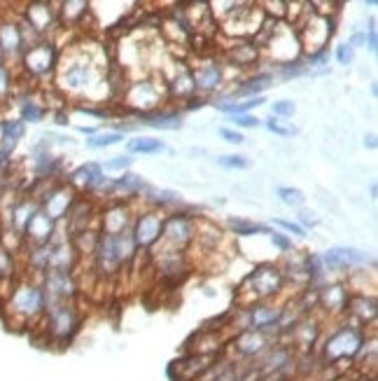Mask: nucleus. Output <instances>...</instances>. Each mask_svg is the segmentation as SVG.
Masks as SVG:
<instances>
[{"instance_id": "nucleus-7", "label": "nucleus", "mask_w": 378, "mask_h": 381, "mask_svg": "<svg viewBox=\"0 0 378 381\" xmlns=\"http://www.w3.org/2000/svg\"><path fill=\"white\" fill-rule=\"evenodd\" d=\"M159 234H161V218L154 216V213H147V216L138 220L136 232H133L131 237H133V241H136V246L147 248L159 239Z\"/></svg>"}, {"instance_id": "nucleus-18", "label": "nucleus", "mask_w": 378, "mask_h": 381, "mask_svg": "<svg viewBox=\"0 0 378 381\" xmlns=\"http://www.w3.org/2000/svg\"><path fill=\"white\" fill-rule=\"evenodd\" d=\"M70 262H73V248L70 246H59V248H52V260H49V267L52 269H59V272H68Z\"/></svg>"}, {"instance_id": "nucleus-27", "label": "nucleus", "mask_w": 378, "mask_h": 381, "mask_svg": "<svg viewBox=\"0 0 378 381\" xmlns=\"http://www.w3.org/2000/svg\"><path fill=\"white\" fill-rule=\"evenodd\" d=\"M101 176V169H98L96 164H87V166H80L75 173H73V178H75V183H82L84 187H89L94 180Z\"/></svg>"}, {"instance_id": "nucleus-23", "label": "nucleus", "mask_w": 378, "mask_h": 381, "mask_svg": "<svg viewBox=\"0 0 378 381\" xmlns=\"http://www.w3.org/2000/svg\"><path fill=\"white\" fill-rule=\"evenodd\" d=\"M131 101L133 103H138V106H154V101H157V92L152 89V85H138L136 89H133V94H131Z\"/></svg>"}, {"instance_id": "nucleus-44", "label": "nucleus", "mask_w": 378, "mask_h": 381, "mask_svg": "<svg viewBox=\"0 0 378 381\" xmlns=\"http://www.w3.org/2000/svg\"><path fill=\"white\" fill-rule=\"evenodd\" d=\"M273 244H276L280 251H292V241H287L283 234H276L273 232Z\"/></svg>"}, {"instance_id": "nucleus-15", "label": "nucleus", "mask_w": 378, "mask_h": 381, "mask_svg": "<svg viewBox=\"0 0 378 381\" xmlns=\"http://www.w3.org/2000/svg\"><path fill=\"white\" fill-rule=\"evenodd\" d=\"M220 80H222L220 68H217V66H206V68H201V71L194 75V87L210 92V89L220 87Z\"/></svg>"}, {"instance_id": "nucleus-8", "label": "nucleus", "mask_w": 378, "mask_h": 381, "mask_svg": "<svg viewBox=\"0 0 378 381\" xmlns=\"http://www.w3.org/2000/svg\"><path fill=\"white\" fill-rule=\"evenodd\" d=\"M161 230H164L166 239L175 246H185L189 237H192V225L182 216H175L171 220H166V223H161Z\"/></svg>"}, {"instance_id": "nucleus-36", "label": "nucleus", "mask_w": 378, "mask_h": 381, "mask_svg": "<svg viewBox=\"0 0 378 381\" xmlns=\"http://www.w3.org/2000/svg\"><path fill=\"white\" fill-rule=\"evenodd\" d=\"M297 106L292 101H280V103H273V115H283V117H292Z\"/></svg>"}, {"instance_id": "nucleus-45", "label": "nucleus", "mask_w": 378, "mask_h": 381, "mask_svg": "<svg viewBox=\"0 0 378 381\" xmlns=\"http://www.w3.org/2000/svg\"><path fill=\"white\" fill-rule=\"evenodd\" d=\"M7 89H10V73H7V68L0 66V94H5Z\"/></svg>"}, {"instance_id": "nucleus-16", "label": "nucleus", "mask_w": 378, "mask_h": 381, "mask_svg": "<svg viewBox=\"0 0 378 381\" xmlns=\"http://www.w3.org/2000/svg\"><path fill=\"white\" fill-rule=\"evenodd\" d=\"M143 122L154 129H168L175 131L182 127V120L178 113H161V115H143Z\"/></svg>"}, {"instance_id": "nucleus-40", "label": "nucleus", "mask_w": 378, "mask_h": 381, "mask_svg": "<svg viewBox=\"0 0 378 381\" xmlns=\"http://www.w3.org/2000/svg\"><path fill=\"white\" fill-rule=\"evenodd\" d=\"M276 225H280L287 232L297 234V237H304V227H299V225H294V223H287V220H276Z\"/></svg>"}, {"instance_id": "nucleus-28", "label": "nucleus", "mask_w": 378, "mask_h": 381, "mask_svg": "<svg viewBox=\"0 0 378 381\" xmlns=\"http://www.w3.org/2000/svg\"><path fill=\"white\" fill-rule=\"evenodd\" d=\"M278 195L287 206H297V209H299V206H304V202H306L304 192L297 190V187H280Z\"/></svg>"}, {"instance_id": "nucleus-6", "label": "nucleus", "mask_w": 378, "mask_h": 381, "mask_svg": "<svg viewBox=\"0 0 378 381\" xmlns=\"http://www.w3.org/2000/svg\"><path fill=\"white\" fill-rule=\"evenodd\" d=\"M24 64L28 68V73L42 75L54 66V47L52 45H35L26 52Z\"/></svg>"}, {"instance_id": "nucleus-2", "label": "nucleus", "mask_w": 378, "mask_h": 381, "mask_svg": "<svg viewBox=\"0 0 378 381\" xmlns=\"http://www.w3.org/2000/svg\"><path fill=\"white\" fill-rule=\"evenodd\" d=\"M45 307V293L38 286H21L12 297V309L21 316H35Z\"/></svg>"}, {"instance_id": "nucleus-42", "label": "nucleus", "mask_w": 378, "mask_h": 381, "mask_svg": "<svg viewBox=\"0 0 378 381\" xmlns=\"http://www.w3.org/2000/svg\"><path fill=\"white\" fill-rule=\"evenodd\" d=\"M220 136L222 138H227V141L229 143H243V136L241 134H238V131H231V129H220Z\"/></svg>"}, {"instance_id": "nucleus-17", "label": "nucleus", "mask_w": 378, "mask_h": 381, "mask_svg": "<svg viewBox=\"0 0 378 381\" xmlns=\"http://www.w3.org/2000/svg\"><path fill=\"white\" fill-rule=\"evenodd\" d=\"M271 82H273L271 75H257V78H252V80L245 82L243 87H238L236 92H234V96H255V94H262L264 89L271 85Z\"/></svg>"}, {"instance_id": "nucleus-31", "label": "nucleus", "mask_w": 378, "mask_h": 381, "mask_svg": "<svg viewBox=\"0 0 378 381\" xmlns=\"http://www.w3.org/2000/svg\"><path fill=\"white\" fill-rule=\"evenodd\" d=\"M21 117H24V122H40L42 117H45V110H42L38 103L26 101L21 103Z\"/></svg>"}, {"instance_id": "nucleus-35", "label": "nucleus", "mask_w": 378, "mask_h": 381, "mask_svg": "<svg viewBox=\"0 0 378 381\" xmlns=\"http://www.w3.org/2000/svg\"><path fill=\"white\" fill-rule=\"evenodd\" d=\"M220 166H227V169H248V159L245 157H236V155H227L217 159Z\"/></svg>"}, {"instance_id": "nucleus-12", "label": "nucleus", "mask_w": 378, "mask_h": 381, "mask_svg": "<svg viewBox=\"0 0 378 381\" xmlns=\"http://www.w3.org/2000/svg\"><path fill=\"white\" fill-rule=\"evenodd\" d=\"M94 80H96V75L89 66H73L66 75H63V85L68 89H73V92L87 89Z\"/></svg>"}, {"instance_id": "nucleus-5", "label": "nucleus", "mask_w": 378, "mask_h": 381, "mask_svg": "<svg viewBox=\"0 0 378 381\" xmlns=\"http://www.w3.org/2000/svg\"><path fill=\"white\" fill-rule=\"evenodd\" d=\"M75 325H77V318H75V311L70 307H63V304H54L49 307V328L56 337L66 339L75 332Z\"/></svg>"}, {"instance_id": "nucleus-43", "label": "nucleus", "mask_w": 378, "mask_h": 381, "mask_svg": "<svg viewBox=\"0 0 378 381\" xmlns=\"http://www.w3.org/2000/svg\"><path fill=\"white\" fill-rule=\"evenodd\" d=\"M10 269H12L10 253H7V251H0V274H10Z\"/></svg>"}, {"instance_id": "nucleus-26", "label": "nucleus", "mask_w": 378, "mask_h": 381, "mask_svg": "<svg viewBox=\"0 0 378 381\" xmlns=\"http://www.w3.org/2000/svg\"><path fill=\"white\" fill-rule=\"evenodd\" d=\"M264 346V339L259 332H245V335L238 339V349L243 353H255Z\"/></svg>"}, {"instance_id": "nucleus-22", "label": "nucleus", "mask_w": 378, "mask_h": 381, "mask_svg": "<svg viewBox=\"0 0 378 381\" xmlns=\"http://www.w3.org/2000/svg\"><path fill=\"white\" fill-rule=\"evenodd\" d=\"M33 213H35V206L33 204H19L17 209L12 211V223L14 227H17L19 232H26V227L28 223H31V218H33Z\"/></svg>"}, {"instance_id": "nucleus-10", "label": "nucleus", "mask_w": 378, "mask_h": 381, "mask_svg": "<svg viewBox=\"0 0 378 381\" xmlns=\"http://www.w3.org/2000/svg\"><path fill=\"white\" fill-rule=\"evenodd\" d=\"M250 281H252V286H255V290L259 295H271L280 288V274L271 267L257 269V272L252 274Z\"/></svg>"}, {"instance_id": "nucleus-21", "label": "nucleus", "mask_w": 378, "mask_h": 381, "mask_svg": "<svg viewBox=\"0 0 378 381\" xmlns=\"http://www.w3.org/2000/svg\"><path fill=\"white\" fill-rule=\"evenodd\" d=\"M166 145L157 141V138H136V141L129 143V152H143V155H154V152H161Z\"/></svg>"}, {"instance_id": "nucleus-39", "label": "nucleus", "mask_w": 378, "mask_h": 381, "mask_svg": "<svg viewBox=\"0 0 378 381\" xmlns=\"http://www.w3.org/2000/svg\"><path fill=\"white\" fill-rule=\"evenodd\" d=\"M336 59H339L343 66H348L350 61H353V45H341L339 50H336Z\"/></svg>"}, {"instance_id": "nucleus-29", "label": "nucleus", "mask_w": 378, "mask_h": 381, "mask_svg": "<svg viewBox=\"0 0 378 381\" xmlns=\"http://www.w3.org/2000/svg\"><path fill=\"white\" fill-rule=\"evenodd\" d=\"M231 227L236 230V234H243V237H248V234H269V227L245 223V220H231Z\"/></svg>"}, {"instance_id": "nucleus-11", "label": "nucleus", "mask_w": 378, "mask_h": 381, "mask_svg": "<svg viewBox=\"0 0 378 381\" xmlns=\"http://www.w3.org/2000/svg\"><path fill=\"white\" fill-rule=\"evenodd\" d=\"M52 230H54V220H49L42 211H35L31 223L26 227L28 237H33L38 244H47L49 237H52Z\"/></svg>"}, {"instance_id": "nucleus-47", "label": "nucleus", "mask_w": 378, "mask_h": 381, "mask_svg": "<svg viewBox=\"0 0 378 381\" xmlns=\"http://www.w3.org/2000/svg\"><path fill=\"white\" fill-rule=\"evenodd\" d=\"M313 213H308V211H301V220H304V223H311V225H315V218H311Z\"/></svg>"}, {"instance_id": "nucleus-13", "label": "nucleus", "mask_w": 378, "mask_h": 381, "mask_svg": "<svg viewBox=\"0 0 378 381\" xmlns=\"http://www.w3.org/2000/svg\"><path fill=\"white\" fill-rule=\"evenodd\" d=\"M26 17H28V24H31V29L42 33V31L49 29V24H52L54 12H52V8H49L47 3H35V5L28 8Z\"/></svg>"}, {"instance_id": "nucleus-24", "label": "nucleus", "mask_w": 378, "mask_h": 381, "mask_svg": "<svg viewBox=\"0 0 378 381\" xmlns=\"http://www.w3.org/2000/svg\"><path fill=\"white\" fill-rule=\"evenodd\" d=\"M126 211L124 209H115V211H110L108 216H105V230H108L110 234H119V232H124V227H126Z\"/></svg>"}, {"instance_id": "nucleus-41", "label": "nucleus", "mask_w": 378, "mask_h": 381, "mask_svg": "<svg viewBox=\"0 0 378 381\" xmlns=\"http://www.w3.org/2000/svg\"><path fill=\"white\" fill-rule=\"evenodd\" d=\"M238 127H257L259 120L257 117H250V115H236V120H234Z\"/></svg>"}, {"instance_id": "nucleus-1", "label": "nucleus", "mask_w": 378, "mask_h": 381, "mask_svg": "<svg viewBox=\"0 0 378 381\" xmlns=\"http://www.w3.org/2000/svg\"><path fill=\"white\" fill-rule=\"evenodd\" d=\"M362 346V332L355 328H343L327 342V358L355 356Z\"/></svg>"}, {"instance_id": "nucleus-32", "label": "nucleus", "mask_w": 378, "mask_h": 381, "mask_svg": "<svg viewBox=\"0 0 378 381\" xmlns=\"http://www.w3.org/2000/svg\"><path fill=\"white\" fill-rule=\"evenodd\" d=\"M119 141H124L122 134H98V136H91L87 145L89 148H108V145H115Z\"/></svg>"}, {"instance_id": "nucleus-33", "label": "nucleus", "mask_w": 378, "mask_h": 381, "mask_svg": "<svg viewBox=\"0 0 378 381\" xmlns=\"http://www.w3.org/2000/svg\"><path fill=\"white\" fill-rule=\"evenodd\" d=\"M255 57H257V50H255V47H250V45L236 47L234 59H236V64H238V66H248L250 61H255Z\"/></svg>"}, {"instance_id": "nucleus-14", "label": "nucleus", "mask_w": 378, "mask_h": 381, "mask_svg": "<svg viewBox=\"0 0 378 381\" xmlns=\"http://www.w3.org/2000/svg\"><path fill=\"white\" fill-rule=\"evenodd\" d=\"M24 45V36H21V29L14 24H3L0 26V50L5 54H14L21 50Z\"/></svg>"}, {"instance_id": "nucleus-34", "label": "nucleus", "mask_w": 378, "mask_h": 381, "mask_svg": "<svg viewBox=\"0 0 378 381\" xmlns=\"http://www.w3.org/2000/svg\"><path fill=\"white\" fill-rule=\"evenodd\" d=\"M115 187H122V190L126 192H133V190H143V180H140L138 176H124L122 180H117V183H112Z\"/></svg>"}, {"instance_id": "nucleus-9", "label": "nucleus", "mask_w": 378, "mask_h": 381, "mask_svg": "<svg viewBox=\"0 0 378 381\" xmlns=\"http://www.w3.org/2000/svg\"><path fill=\"white\" fill-rule=\"evenodd\" d=\"M70 202H73L70 190H56L54 195H49L45 199V211H42V213H45L49 220H59V218L66 216Z\"/></svg>"}, {"instance_id": "nucleus-30", "label": "nucleus", "mask_w": 378, "mask_h": 381, "mask_svg": "<svg viewBox=\"0 0 378 381\" xmlns=\"http://www.w3.org/2000/svg\"><path fill=\"white\" fill-rule=\"evenodd\" d=\"M24 122L21 120H10V122H3L0 124V134H3L5 138H12V141H19L21 136H24Z\"/></svg>"}, {"instance_id": "nucleus-4", "label": "nucleus", "mask_w": 378, "mask_h": 381, "mask_svg": "<svg viewBox=\"0 0 378 381\" xmlns=\"http://www.w3.org/2000/svg\"><path fill=\"white\" fill-rule=\"evenodd\" d=\"M320 260L329 269H346L350 265H364V262H369V255L355 251V248H332Z\"/></svg>"}, {"instance_id": "nucleus-20", "label": "nucleus", "mask_w": 378, "mask_h": 381, "mask_svg": "<svg viewBox=\"0 0 378 381\" xmlns=\"http://www.w3.org/2000/svg\"><path fill=\"white\" fill-rule=\"evenodd\" d=\"M252 323L257 325V328H266V325H273L280 318V309H271V307H257L252 309Z\"/></svg>"}, {"instance_id": "nucleus-3", "label": "nucleus", "mask_w": 378, "mask_h": 381, "mask_svg": "<svg viewBox=\"0 0 378 381\" xmlns=\"http://www.w3.org/2000/svg\"><path fill=\"white\" fill-rule=\"evenodd\" d=\"M73 279H70L68 272H59V269H52V272L47 274V281H45V300L52 302V307L56 302L66 300V297L73 295Z\"/></svg>"}, {"instance_id": "nucleus-46", "label": "nucleus", "mask_w": 378, "mask_h": 381, "mask_svg": "<svg viewBox=\"0 0 378 381\" xmlns=\"http://www.w3.org/2000/svg\"><path fill=\"white\" fill-rule=\"evenodd\" d=\"M369 50H371V52H376V50H378V43H376V29H374V26H371V29H369Z\"/></svg>"}, {"instance_id": "nucleus-19", "label": "nucleus", "mask_w": 378, "mask_h": 381, "mask_svg": "<svg viewBox=\"0 0 378 381\" xmlns=\"http://www.w3.org/2000/svg\"><path fill=\"white\" fill-rule=\"evenodd\" d=\"M322 302H325V307L339 311V309L346 307L348 295L341 286H332V288H325V293H322Z\"/></svg>"}, {"instance_id": "nucleus-25", "label": "nucleus", "mask_w": 378, "mask_h": 381, "mask_svg": "<svg viewBox=\"0 0 378 381\" xmlns=\"http://www.w3.org/2000/svg\"><path fill=\"white\" fill-rule=\"evenodd\" d=\"M264 99H250V101H245V103H215V108L217 110H222V113H231V115H241L245 113V110H250V108H255V106H262Z\"/></svg>"}, {"instance_id": "nucleus-37", "label": "nucleus", "mask_w": 378, "mask_h": 381, "mask_svg": "<svg viewBox=\"0 0 378 381\" xmlns=\"http://www.w3.org/2000/svg\"><path fill=\"white\" fill-rule=\"evenodd\" d=\"M266 127H269V131H273V134H278V136H292V134H297V129L294 127H280L278 120H271L266 122Z\"/></svg>"}, {"instance_id": "nucleus-38", "label": "nucleus", "mask_w": 378, "mask_h": 381, "mask_svg": "<svg viewBox=\"0 0 378 381\" xmlns=\"http://www.w3.org/2000/svg\"><path fill=\"white\" fill-rule=\"evenodd\" d=\"M129 164H131V159H129V157H115V159H110V162L105 164L103 169H105V171H124Z\"/></svg>"}]
</instances>
